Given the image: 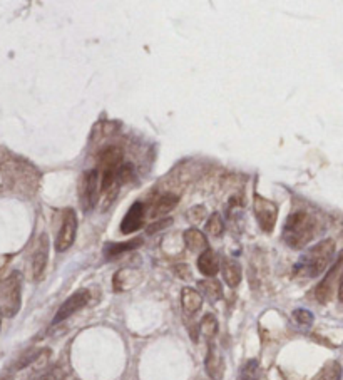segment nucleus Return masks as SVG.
<instances>
[{
    "label": "nucleus",
    "instance_id": "obj_16",
    "mask_svg": "<svg viewBox=\"0 0 343 380\" xmlns=\"http://www.w3.org/2000/svg\"><path fill=\"white\" fill-rule=\"evenodd\" d=\"M183 240H184V245H186V248L191 250V252L203 253L204 250H208V238L196 228L186 229L183 235Z\"/></svg>",
    "mask_w": 343,
    "mask_h": 380
},
{
    "label": "nucleus",
    "instance_id": "obj_29",
    "mask_svg": "<svg viewBox=\"0 0 343 380\" xmlns=\"http://www.w3.org/2000/svg\"><path fill=\"white\" fill-rule=\"evenodd\" d=\"M188 218H190L191 223H199V221L206 218V208L204 206L191 208L190 213H188Z\"/></svg>",
    "mask_w": 343,
    "mask_h": 380
},
{
    "label": "nucleus",
    "instance_id": "obj_3",
    "mask_svg": "<svg viewBox=\"0 0 343 380\" xmlns=\"http://www.w3.org/2000/svg\"><path fill=\"white\" fill-rule=\"evenodd\" d=\"M317 220L307 211H295L283 227V240L290 248L301 250L315 238Z\"/></svg>",
    "mask_w": 343,
    "mask_h": 380
},
{
    "label": "nucleus",
    "instance_id": "obj_9",
    "mask_svg": "<svg viewBox=\"0 0 343 380\" xmlns=\"http://www.w3.org/2000/svg\"><path fill=\"white\" fill-rule=\"evenodd\" d=\"M342 263H343V253L340 254V258H338V261L333 265V268L330 270L328 273H326V277L323 280H321L320 285L317 287V298H318V302L326 303L330 298H332L333 287H335V283H337V275H338V270H340Z\"/></svg>",
    "mask_w": 343,
    "mask_h": 380
},
{
    "label": "nucleus",
    "instance_id": "obj_32",
    "mask_svg": "<svg viewBox=\"0 0 343 380\" xmlns=\"http://www.w3.org/2000/svg\"><path fill=\"white\" fill-rule=\"evenodd\" d=\"M0 380H12L8 375H0Z\"/></svg>",
    "mask_w": 343,
    "mask_h": 380
},
{
    "label": "nucleus",
    "instance_id": "obj_28",
    "mask_svg": "<svg viewBox=\"0 0 343 380\" xmlns=\"http://www.w3.org/2000/svg\"><path fill=\"white\" fill-rule=\"evenodd\" d=\"M293 319L298 321L300 325H305V327H308V325L313 324V315L312 312L303 310V308H298V310L293 312Z\"/></svg>",
    "mask_w": 343,
    "mask_h": 380
},
{
    "label": "nucleus",
    "instance_id": "obj_15",
    "mask_svg": "<svg viewBox=\"0 0 343 380\" xmlns=\"http://www.w3.org/2000/svg\"><path fill=\"white\" fill-rule=\"evenodd\" d=\"M198 270L204 275V277H208V278H213L218 271H220V261H218L216 254L213 253L209 248L204 250V252L199 254Z\"/></svg>",
    "mask_w": 343,
    "mask_h": 380
},
{
    "label": "nucleus",
    "instance_id": "obj_21",
    "mask_svg": "<svg viewBox=\"0 0 343 380\" xmlns=\"http://www.w3.org/2000/svg\"><path fill=\"white\" fill-rule=\"evenodd\" d=\"M142 245L141 238H134V240L124 241V243H109L106 245V248H104V253H106L107 258L117 257V254L125 253V252H131V250L137 248V246Z\"/></svg>",
    "mask_w": 343,
    "mask_h": 380
},
{
    "label": "nucleus",
    "instance_id": "obj_31",
    "mask_svg": "<svg viewBox=\"0 0 343 380\" xmlns=\"http://www.w3.org/2000/svg\"><path fill=\"white\" fill-rule=\"evenodd\" d=\"M338 298L343 302V271H342V277H340V283H338Z\"/></svg>",
    "mask_w": 343,
    "mask_h": 380
},
{
    "label": "nucleus",
    "instance_id": "obj_6",
    "mask_svg": "<svg viewBox=\"0 0 343 380\" xmlns=\"http://www.w3.org/2000/svg\"><path fill=\"white\" fill-rule=\"evenodd\" d=\"M75 233H77V215H75L73 208H67V210H64L61 231L56 238V252L62 253L69 250L75 240Z\"/></svg>",
    "mask_w": 343,
    "mask_h": 380
},
{
    "label": "nucleus",
    "instance_id": "obj_12",
    "mask_svg": "<svg viewBox=\"0 0 343 380\" xmlns=\"http://www.w3.org/2000/svg\"><path fill=\"white\" fill-rule=\"evenodd\" d=\"M204 367H206L208 375L213 380H220L224 370V362L221 357V352L218 350L216 345H209L206 360H204Z\"/></svg>",
    "mask_w": 343,
    "mask_h": 380
},
{
    "label": "nucleus",
    "instance_id": "obj_13",
    "mask_svg": "<svg viewBox=\"0 0 343 380\" xmlns=\"http://www.w3.org/2000/svg\"><path fill=\"white\" fill-rule=\"evenodd\" d=\"M181 305L183 310L188 315H195L196 312L201 310V305H203V296L199 295L198 290L190 287H184L181 290Z\"/></svg>",
    "mask_w": 343,
    "mask_h": 380
},
{
    "label": "nucleus",
    "instance_id": "obj_7",
    "mask_svg": "<svg viewBox=\"0 0 343 380\" xmlns=\"http://www.w3.org/2000/svg\"><path fill=\"white\" fill-rule=\"evenodd\" d=\"M89 300H91L89 290H79V291H75V294L70 295L69 298H67L66 302L61 305V308H59V310H57L56 317H54L52 325L61 324V321H64V320L69 319V317H73L75 312L82 310V308L86 307L87 303H89Z\"/></svg>",
    "mask_w": 343,
    "mask_h": 380
},
{
    "label": "nucleus",
    "instance_id": "obj_30",
    "mask_svg": "<svg viewBox=\"0 0 343 380\" xmlns=\"http://www.w3.org/2000/svg\"><path fill=\"white\" fill-rule=\"evenodd\" d=\"M169 223H173V220L165 218V220H162V221H159V225H153V227H151V228L148 229V233H153L154 229H161V228H165V227H167V225H169Z\"/></svg>",
    "mask_w": 343,
    "mask_h": 380
},
{
    "label": "nucleus",
    "instance_id": "obj_25",
    "mask_svg": "<svg viewBox=\"0 0 343 380\" xmlns=\"http://www.w3.org/2000/svg\"><path fill=\"white\" fill-rule=\"evenodd\" d=\"M199 330L206 338H213L218 333V320L215 319V315L208 313V315L203 317L199 324Z\"/></svg>",
    "mask_w": 343,
    "mask_h": 380
},
{
    "label": "nucleus",
    "instance_id": "obj_8",
    "mask_svg": "<svg viewBox=\"0 0 343 380\" xmlns=\"http://www.w3.org/2000/svg\"><path fill=\"white\" fill-rule=\"evenodd\" d=\"M82 203L86 206V210H91V208L96 206L99 199V173L98 169H92L91 173H87L82 179Z\"/></svg>",
    "mask_w": 343,
    "mask_h": 380
},
{
    "label": "nucleus",
    "instance_id": "obj_20",
    "mask_svg": "<svg viewBox=\"0 0 343 380\" xmlns=\"http://www.w3.org/2000/svg\"><path fill=\"white\" fill-rule=\"evenodd\" d=\"M198 288H199V295L206 296L209 302H218V300L223 296V288H221L220 282L215 278L201 280V282L198 283Z\"/></svg>",
    "mask_w": 343,
    "mask_h": 380
},
{
    "label": "nucleus",
    "instance_id": "obj_26",
    "mask_svg": "<svg viewBox=\"0 0 343 380\" xmlns=\"http://www.w3.org/2000/svg\"><path fill=\"white\" fill-rule=\"evenodd\" d=\"M42 352H44V350H27V352H25L22 357L15 362V370L25 369V367L31 365V363L37 362V358H39V355Z\"/></svg>",
    "mask_w": 343,
    "mask_h": 380
},
{
    "label": "nucleus",
    "instance_id": "obj_4",
    "mask_svg": "<svg viewBox=\"0 0 343 380\" xmlns=\"http://www.w3.org/2000/svg\"><path fill=\"white\" fill-rule=\"evenodd\" d=\"M20 303H22V277L14 271L0 282V315L12 319L19 313Z\"/></svg>",
    "mask_w": 343,
    "mask_h": 380
},
{
    "label": "nucleus",
    "instance_id": "obj_27",
    "mask_svg": "<svg viewBox=\"0 0 343 380\" xmlns=\"http://www.w3.org/2000/svg\"><path fill=\"white\" fill-rule=\"evenodd\" d=\"M64 370L61 369V367H54V369H49L45 372H42L40 375H37L33 380H64Z\"/></svg>",
    "mask_w": 343,
    "mask_h": 380
},
{
    "label": "nucleus",
    "instance_id": "obj_14",
    "mask_svg": "<svg viewBox=\"0 0 343 380\" xmlns=\"http://www.w3.org/2000/svg\"><path fill=\"white\" fill-rule=\"evenodd\" d=\"M221 271H223L224 282L228 287L236 288L241 283V265L233 258H224Z\"/></svg>",
    "mask_w": 343,
    "mask_h": 380
},
{
    "label": "nucleus",
    "instance_id": "obj_17",
    "mask_svg": "<svg viewBox=\"0 0 343 380\" xmlns=\"http://www.w3.org/2000/svg\"><path fill=\"white\" fill-rule=\"evenodd\" d=\"M141 280V273L136 270H121L114 275V290L116 291H124L137 285Z\"/></svg>",
    "mask_w": 343,
    "mask_h": 380
},
{
    "label": "nucleus",
    "instance_id": "obj_22",
    "mask_svg": "<svg viewBox=\"0 0 343 380\" xmlns=\"http://www.w3.org/2000/svg\"><path fill=\"white\" fill-rule=\"evenodd\" d=\"M312 380H342V365L337 360L326 362Z\"/></svg>",
    "mask_w": 343,
    "mask_h": 380
},
{
    "label": "nucleus",
    "instance_id": "obj_5",
    "mask_svg": "<svg viewBox=\"0 0 343 380\" xmlns=\"http://www.w3.org/2000/svg\"><path fill=\"white\" fill-rule=\"evenodd\" d=\"M253 210H254V216H257L259 223V228H261L265 233L273 231L276 220H278V206H276L273 202H270V199L257 195L254 196Z\"/></svg>",
    "mask_w": 343,
    "mask_h": 380
},
{
    "label": "nucleus",
    "instance_id": "obj_23",
    "mask_svg": "<svg viewBox=\"0 0 343 380\" xmlns=\"http://www.w3.org/2000/svg\"><path fill=\"white\" fill-rule=\"evenodd\" d=\"M259 375H261V370H259L258 360H248L245 365L241 367L240 377L238 380H259Z\"/></svg>",
    "mask_w": 343,
    "mask_h": 380
},
{
    "label": "nucleus",
    "instance_id": "obj_18",
    "mask_svg": "<svg viewBox=\"0 0 343 380\" xmlns=\"http://www.w3.org/2000/svg\"><path fill=\"white\" fill-rule=\"evenodd\" d=\"M178 203H179V196L171 195V193L161 195L156 199V203L153 204V211H151V216H153V218H159V216H165L169 211H173L174 208L178 206Z\"/></svg>",
    "mask_w": 343,
    "mask_h": 380
},
{
    "label": "nucleus",
    "instance_id": "obj_11",
    "mask_svg": "<svg viewBox=\"0 0 343 380\" xmlns=\"http://www.w3.org/2000/svg\"><path fill=\"white\" fill-rule=\"evenodd\" d=\"M47 260H49V240L47 235H42L39 243H37L36 253H33L32 258V273L33 278L40 280L42 275H44L45 266H47Z\"/></svg>",
    "mask_w": 343,
    "mask_h": 380
},
{
    "label": "nucleus",
    "instance_id": "obj_24",
    "mask_svg": "<svg viewBox=\"0 0 343 380\" xmlns=\"http://www.w3.org/2000/svg\"><path fill=\"white\" fill-rule=\"evenodd\" d=\"M204 229H206L208 235L221 236V233H223V229H224V223H223V218H221L220 213H213V215L209 216Z\"/></svg>",
    "mask_w": 343,
    "mask_h": 380
},
{
    "label": "nucleus",
    "instance_id": "obj_1",
    "mask_svg": "<svg viewBox=\"0 0 343 380\" xmlns=\"http://www.w3.org/2000/svg\"><path fill=\"white\" fill-rule=\"evenodd\" d=\"M0 171L6 185L17 195L32 196L39 188V171L20 158L12 154L0 156Z\"/></svg>",
    "mask_w": 343,
    "mask_h": 380
},
{
    "label": "nucleus",
    "instance_id": "obj_10",
    "mask_svg": "<svg viewBox=\"0 0 343 380\" xmlns=\"http://www.w3.org/2000/svg\"><path fill=\"white\" fill-rule=\"evenodd\" d=\"M142 221H144V204L134 203L123 218L121 231H123L124 235H131V233L137 231V229L142 227Z\"/></svg>",
    "mask_w": 343,
    "mask_h": 380
},
{
    "label": "nucleus",
    "instance_id": "obj_19",
    "mask_svg": "<svg viewBox=\"0 0 343 380\" xmlns=\"http://www.w3.org/2000/svg\"><path fill=\"white\" fill-rule=\"evenodd\" d=\"M123 165V151L117 146H109L99 156L98 169L104 168H119Z\"/></svg>",
    "mask_w": 343,
    "mask_h": 380
},
{
    "label": "nucleus",
    "instance_id": "obj_2",
    "mask_svg": "<svg viewBox=\"0 0 343 380\" xmlns=\"http://www.w3.org/2000/svg\"><path fill=\"white\" fill-rule=\"evenodd\" d=\"M335 257V241L323 240L305 252L295 266V273L298 277L315 278L328 268Z\"/></svg>",
    "mask_w": 343,
    "mask_h": 380
}]
</instances>
